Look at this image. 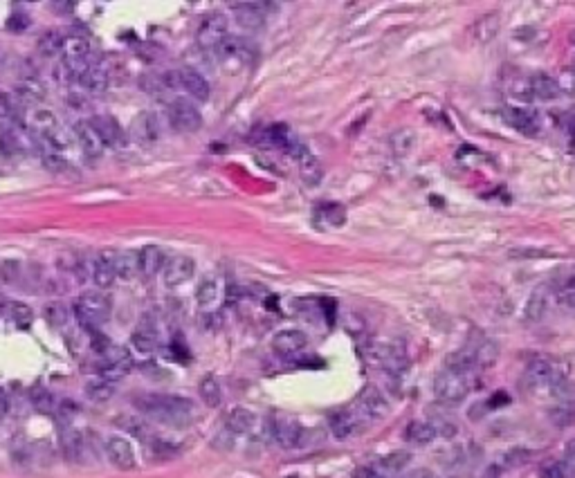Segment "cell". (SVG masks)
I'll list each match as a JSON object with an SVG mask.
<instances>
[{"label":"cell","instance_id":"obj_1","mask_svg":"<svg viewBox=\"0 0 575 478\" xmlns=\"http://www.w3.org/2000/svg\"><path fill=\"white\" fill-rule=\"evenodd\" d=\"M137 407L146 418L169 424V427H187L194 418V402L183 396L153 393V396L137 398Z\"/></svg>","mask_w":575,"mask_h":478},{"label":"cell","instance_id":"obj_2","mask_svg":"<svg viewBox=\"0 0 575 478\" xmlns=\"http://www.w3.org/2000/svg\"><path fill=\"white\" fill-rule=\"evenodd\" d=\"M74 312H77L79 324L86 328L88 333H97L99 326H104L111 319V312H113L111 296L99 288L81 292L77 303H74Z\"/></svg>","mask_w":575,"mask_h":478},{"label":"cell","instance_id":"obj_3","mask_svg":"<svg viewBox=\"0 0 575 478\" xmlns=\"http://www.w3.org/2000/svg\"><path fill=\"white\" fill-rule=\"evenodd\" d=\"M63 55V68L68 70V74L74 81H81L83 74L90 68V43L83 36H66L61 48Z\"/></svg>","mask_w":575,"mask_h":478},{"label":"cell","instance_id":"obj_4","mask_svg":"<svg viewBox=\"0 0 575 478\" xmlns=\"http://www.w3.org/2000/svg\"><path fill=\"white\" fill-rule=\"evenodd\" d=\"M467 391H470L467 375H459L450 368L439 370L434 377V396L441 402H445V405H456V402H461L467 396Z\"/></svg>","mask_w":575,"mask_h":478},{"label":"cell","instance_id":"obj_5","mask_svg":"<svg viewBox=\"0 0 575 478\" xmlns=\"http://www.w3.org/2000/svg\"><path fill=\"white\" fill-rule=\"evenodd\" d=\"M229 38V20L225 14H220V12H214V14H209L205 20L200 23L198 27V34H196V41H198V45L202 50H220L222 43Z\"/></svg>","mask_w":575,"mask_h":478},{"label":"cell","instance_id":"obj_6","mask_svg":"<svg viewBox=\"0 0 575 478\" xmlns=\"http://www.w3.org/2000/svg\"><path fill=\"white\" fill-rule=\"evenodd\" d=\"M169 124H171L178 133H196L202 126V115L196 108V103L180 97L169 106Z\"/></svg>","mask_w":575,"mask_h":478},{"label":"cell","instance_id":"obj_7","mask_svg":"<svg viewBox=\"0 0 575 478\" xmlns=\"http://www.w3.org/2000/svg\"><path fill=\"white\" fill-rule=\"evenodd\" d=\"M74 137H77V144H79V151L83 155V159L90 164L99 162L104 157V151H106V144L99 137V133L92 129L90 122H79L74 126Z\"/></svg>","mask_w":575,"mask_h":478},{"label":"cell","instance_id":"obj_8","mask_svg":"<svg viewBox=\"0 0 575 478\" xmlns=\"http://www.w3.org/2000/svg\"><path fill=\"white\" fill-rule=\"evenodd\" d=\"M129 137L140 146H153L159 140V122L157 115L151 110H142L133 117Z\"/></svg>","mask_w":575,"mask_h":478},{"label":"cell","instance_id":"obj_9","mask_svg":"<svg viewBox=\"0 0 575 478\" xmlns=\"http://www.w3.org/2000/svg\"><path fill=\"white\" fill-rule=\"evenodd\" d=\"M229 7L234 9L236 23L245 29L261 27L265 23V16L270 14L268 9H274V5L270 3H232Z\"/></svg>","mask_w":575,"mask_h":478},{"label":"cell","instance_id":"obj_10","mask_svg":"<svg viewBox=\"0 0 575 478\" xmlns=\"http://www.w3.org/2000/svg\"><path fill=\"white\" fill-rule=\"evenodd\" d=\"M106 456H108L111 465L117 467V470L129 472L135 467L133 447H131V442L124 438V435H111V438L106 440Z\"/></svg>","mask_w":575,"mask_h":478},{"label":"cell","instance_id":"obj_11","mask_svg":"<svg viewBox=\"0 0 575 478\" xmlns=\"http://www.w3.org/2000/svg\"><path fill=\"white\" fill-rule=\"evenodd\" d=\"M272 431H274V440L279 442L283 449H294L297 444H301L304 440V427L299 424V420L288 418V416L276 418L272 424Z\"/></svg>","mask_w":575,"mask_h":478},{"label":"cell","instance_id":"obj_12","mask_svg":"<svg viewBox=\"0 0 575 478\" xmlns=\"http://www.w3.org/2000/svg\"><path fill=\"white\" fill-rule=\"evenodd\" d=\"M92 129L99 133V137L104 140L106 146H113V148H122L126 144V135L122 131L120 122L115 120L111 115H94L92 120Z\"/></svg>","mask_w":575,"mask_h":478},{"label":"cell","instance_id":"obj_13","mask_svg":"<svg viewBox=\"0 0 575 478\" xmlns=\"http://www.w3.org/2000/svg\"><path fill=\"white\" fill-rule=\"evenodd\" d=\"M196 272V263L194 259L189 256H171L166 259L164 268H162V276H164V283L166 285H183L187 283L191 276Z\"/></svg>","mask_w":575,"mask_h":478},{"label":"cell","instance_id":"obj_14","mask_svg":"<svg viewBox=\"0 0 575 478\" xmlns=\"http://www.w3.org/2000/svg\"><path fill=\"white\" fill-rule=\"evenodd\" d=\"M306 344H308L306 333L297 331V328H285V331H279L272 337V350L276 355H283V357L301 353Z\"/></svg>","mask_w":575,"mask_h":478},{"label":"cell","instance_id":"obj_15","mask_svg":"<svg viewBox=\"0 0 575 478\" xmlns=\"http://www.w3.org/2000/svg\"><path fill=\"white\" fill-rule=\"evenodd\" d=\"M553 379H555V368H553L546 359H535V362H530L524 370V386L528 391H537V389H544V386H551Z\"/></svg>","mask_w":575,"mask_h":478},{"label":"cell","instance_id":"obj_16","mask_svg":"<svg viewBox=\"0 0 575 478\" xmlns=\"http://www.w3.org/2000/svg\"><path fill=\"white\" fill-rule=\"evenodd\" d=\"M357 411L367 420H374V418L387 416L389 405H387L385 396H382V393L376 386H367L364 391L360 393V398H357Z\"/></svg>","mask_w":575,"mask_h":478},{"label":"cell","instance_id":"obj_17","mask_svg":"<svg viewBox=\"0 0 575 478\" xmlns=\"http://www.w3.org/2000/svg\"><path fill=\"white\" fill-rule=\"evenodd\" d=\"M115 279H117V274H115V252L104 249V252H99V256L94 259V263H92V281L99 290H106L115 283Z\"/></svg>","mask_w":575,"mask_h":478},{"label":"cell","instance_id":"obj_18","mask_svg":"<svg viewBox=\"0 0 575 478\" xmlns=\"http://www.w3.org/2000/svg\"><path fill=\"white\" fill-rule=\"evenodd\" d=\"M131 346L140 355H151L157 346V328L148 317H144L140 324L135 326V331L131 335Z\"/></svg>","mask_w":575,"mask_h":478},{"label":"cell","instance_id":"obj_19","mask_svg":"<svg viewBox=\"0 0 575 478\" xmlns=\"http://www.w3.org/2000/svg\"><path fill=\"white\" fill-rule=\"evenodd\" d=\"M178 74H180V88H183L189 97H194L196 101L209 99V83L200 72H196L194 68H183L178 70Z\"/></svg>","mask_w":575,"mask_h":478},{"label":"cell","instance_id":"obj_20","mask_svg":"<svg viewBox=\"0 0 575 478\" xmlns=\"http://www.w3.org/2000/svg\"><path fill=\"white\" fill-rule=\"evenodd\" d=\"M297 166H299V178L306 187H317L324 180V168L319 159L308 151V146H304L301 153L297 155Z\"/></svg>","mask_w":575,"mask_h":478},{"label":"cell","instance_id":"obj_21","mask_svg":"<svg viewBox=\"0 0 575 478\" xmlns=\"http://www.w3.org/2000/svg\"><path fill=\"white\" fill-rule=\"evenodd\" d=\"M506 122L513 126L515 131H519L521 135H537L539 133V117L535 110L530 108H508L506 110Z\"/></svg>","mask_w":575,"mask_h":478},{"label":"cell","instance_id":"obj_22","mask_svg":"<svg viewBox=\"0 0 575 478\" xmlns=\"http://www.w3.org/2000/svg\"><path fill=\"white\" fill-rule=\"evenodd\" d=\"M367 418L362 416L357 409H346V411H337L331 416V431L335 438H348L350 433H355V429L360 427Z\"/></svg>","mask_w":575,"mask_h":478},{"label":"cell","instance_id":"obj_23","mask_svg":"<svg viewBox=\"0 0 575 478\" xmlns=\"http://www.w3.org/2000/svg\"><path fill=\"white\" fill-rule=\"evenodd\" d=\"M137 256H140V272H142V276H146V279L155 276L166 263L164 252L159 245H144L140 252H137Z\"/></svg>","mask_w":575,"mask_h":478},{"label":"cell","instance_id":"obj_24","mask_svg":"<svg viewBox=\"0 0 575 478\" xmlns=\"http://www.w3.org/2000/svg\"><path fill=\"white\" fill-rule=\"evenodd\" d=\"M140 272V256L133 249H120L115 252V274L120 281H131Z\"/></svg>","mask_w":575,"mask_h":478},{"label":"cell","instance_id":"obj_25","mask_svg":"<svg viewBox=\"0 0 575 478\" xmlns=\"http://www.w3.org/2000/svg\"><path fill=\"white\" fill-rule=\"evenodd\" d=\"M530 92H532V99L553 101L560 94V83L555 79H551L548 74H535V77L530 79Z\"/></svg>","mask_w":575,"mask_h":478},{"label":"cell","instance_id":"obj_26","mask_svg":"<svg viewBox=\"0 0 575 478\" xmlns=\"http://www.w3.org/2000/svg\"><path fill=\"white\" fill-rule=\"evenodd\" d=\"M499 29H502V18H499V14H485L472 25V34L476 38V43H490V41L499 34Z\"/></svg>","mask_w":575,"mask_h":478},{"label":"cell","instance_id":"obj_27","mask_svg":"<svg viewBox=\"0 0 575 478\" xmlns=\"http://www.w3.org/2000/svg\"><path fill=\"white\" fill-rule=\"evenodd\" d=\"M445 364L450 370H454V373H459V375H470L474 373V370L478 368L476 366V359H474V353L470 348H461V350H454V353H450V357L445 359Z\"/></svg>","mask_w":575,"mask_h":478},{"label":"cell","instance_id":"obj_28","mask_svg":"<svg viewBox=\"0 0 575 478\" xmlns=\"http://www.w3.org/2000/svg\"><path fill=\"white\" fill-rule=\"evenodd\" d=\"M254 424H257V416L245 407L232 409L227 416V429L232 433H250L254 429Z\"/></svg>","mask_w":575,"mask_h":478},{"label":"cell","instance_id":"obj_29","mask_svg":"<svg viewBox=\"0 0 575 478\" xmlns=\"http://www.w3.org/2000/svg\"><path fill=\"white\" fill-rule=\"evenodd\" d=\"M61 449L63 456L72 463H79L83 456V435L77 429H66L61 433Z\"/></svg>","mask_w":575,"mask_h":478},{"label":"cell","instance_id":"obj_30","mask_svg":"<svg viewBox=\"0 0 575 478\" xmlns=\"http://www.w3.org/2000/svg\"><path fill=\"white\" fill-rule=\"evenodd\" d=\"M380 359H382V366H385L389 373H402V370L407 368V355H404L402 346H396V344L385 346L380 353Z\"/></svg>","mask_w":575,"mask_h":478},{"label":"cell","instance_id":"obj_31","mask_svg":"<svg viewBox=\"0 0 575 478\" xmlns=\"http://www.w3.org/2000/svg\"><path fill=\"white\" fill-rule=\"evenodd\" d=\"M548 310V294L544 288H537L532 290V294L528 296V303H526V319L528 321H539V319H544Z\"/></svg>","mask_w":575,"mask_h":478},{"label":"cell","instance_id":"obj_32","mask_svg":"<svg viewBox=\"0 0 575 478\" xmlns=\"http://www.w3.org/2000/svg\"><path fill=\"white\" fill-rule=\"evenodd\" d=\"M389 144H391L393 155H398V157L409 155L413 144H416V131H413V129H398L396 133L391 135Z\"/></svg>","mask_w":575,"mask_h":478},{"label":"cell","instance_id":"obj_33","mask_svg":"<svg viewBox=\"0 0 575 478\" xmlns=\"http://www.w3.org/2000/svg\"><path fill=\"white\" fill-rule=\"evenodd\" d=\"M86 396L92 400V402H106L115 396V382L106 379V377H94L86 384Z\"/></svg>","mask_w":575,"mask_h":478},{"label":"cell","instance_id":"obj_34","mask_svg":"<svg viewBox=\"0 0 575 478\" xmlns=\"http://www.w3.org/2000/svg\"><path fill=\"white\" fill-rule=\"evenodd\" d=\"M404 438L413 444H430L436 438V431L432 424L427 422H409L407 429H404Z\"/></svg>","mask_w":575,"mask_h":478},{"label":"cell","instance_id":"obj_35","mask_svg":"<svg viewBox=\"0 0 575 478\" xmlns=\"http://www.w3.org/2000/svg\"><path fill=\"white\" fill-rule=\"evenodd\" d=\"M81 86L90 90L92 94H99L108 88V74H106V70L99 66H90L88 72L81 77Z\"/></svg>","mask_w":575,"mask_h":478},{"label":"cell","instance_id":"obj_36","mask_svg":"<svg viewBox=\"0 0 575 478\" xmlns=\"http://www.w3.org/2000/svg\"><path fill=\"white\" fill-rule=\"evenodd\" d=\"M474 353V359H476V366L478 368H490L499 357V348L497 344H492L490 339H483V342H478L474 348H470Z\"/></svg>","mask_w":575,"mask_h":478},{"label":"cell","instance_id":"obj_37","mask_svg":"<svg viewBox=\"0 0 575 478\" xmlns=\"http://www.w3.org/2000/svg\"><path fill=\"white\" fill-rule=\"evenodd\" d=\"M200 398L202 402H205L207 407H218L220 405V400H222V391H220V384H218V379L216 377H205L200 382Z\"/></svg>","mask_w":575,"mask_h":478},{"label":"cell","instance_id":"obj_38","mask_svg":"<svg viewBox=\"0 0 575 478\" xmlns=\"http://www.w3.org/2000/svg\"><path fill=\"white\" fill-rule=\"evenodd\" d=\"M218 299V283L214 279H202L196 288V301L200 307H211Z\"/></svg>","mask_w":575,"mask_h":478},{"label":"cell","instance_id":"obj_39","mask_svg":"<svg viewBox=\"0 0 575 478\" xmlns=\"http://www.w3.org/2000/svg\"><path fill=\"white\" fill-rule=\"evenodd\" d=\"M45 319H48V324H50L52 328H57V331H61V328H66L68 321H70V310H68V305H66V303H61V301H55V303L45 305Z\"/></svg>","mask_w":575,"mask_h":478},{"label":"cell","instance_id":"obj_40","mask_svg":"<svg viewBox=\"0 0 575 478\" xmlns=\"http://www.w3.org/2000/svg\"><path fill=\"white\" fill-rule=\"evenodd\" d=\"M7 319L18 328H27L34 321V312L25 303H7Z\"/></svg>","mask_w":575,"mask_h":478},{"label":"cell","instance_id":"obj_41","mask_svg":"<svg viewBox=\"0 0 575 478\" xmlns=\"http://www.w3.org/2000/svg\"><path fill=\"white\" fill-rule=\"evenodd\" d=\"M319 211H322V216L326 218L328 225H333V227H342L346 222V209L342 205H337V203L324 205Z\"/></svg>","mask_w":575,"mask_h":478},{"label":"cell","instance_id":"obj_42","mask_svg":"<svg viewBox=\"0 0 575 478\" xmlns=\"http://www.w3.org/2000/svg\"><path fill=\"white\" fill-rule=\"evenodd\" d=\"M31 402H34V407L41 413H52V411H55V398H52V393L45 391V389H34V391H31Z\"/></svg>","mask_w":575,"mask_h":478},{"label":"cell","instance_id":"obj_43","mask_svg":"<svg viewBox=\"0 0 575 478\" xmlns=\"http://www.w3.org/2000/svg\"><path fill=\"white\" fill-rule=\"evenodd\" d=\"M63 38L59 31H50V34H45L43 38H41V52H43V55H55V52H61V48H63Z\"/></svg>","mask_w":575,"mask_h":478},{"label":"cell","instance_id":"obj_44","mask_svg":"<svg viewBox=\"0 0 575 478\" xmlns=\"http://www.w3.org/2000/svg\"><path fill=\"white\" fill-rule=\"evenodd\" d=\"M539 478H567V467L560 461H546L539 465Z\"/></svg>","mask_w":575,"mask_h":478},{"label":"cell","instance_id":"obj_45","mask_svg":"<svg viewBox=\"0 0 575 478\" xmlns=\"http://www.w3.org/2000/svg\"><path fill=\"white\" fill-rule=\"evenodd\" d=\"M407 463H409L407 451H393V454L382 458V467H387V470H391V472H400L402 467H407Z\"/></svg>","mask_w":575,"mask_h":478},{"label":"cell","instance_id":"obj_46","mask_svg":"<svg viewBox=\"0 0 575 478\" xmlns=\"http://www.w3.org/2000/svg\"><path fill=\"white\" fill-rule=\"evenodd\" d=\"M432 427L434 431L443 435V438H452V435H456V424L450 420V418H443V416H432Z\"/></svg>","mask_w":575,"mask_h":478},{"label":"cell","instance_id":"obj_47","mask_svg":"<svg viewBox=\"0 0 575 478\" xmlns=\"http://www.w3.org/2000/svg\"><path fill=\"white\" fill-rule=\"evenodd\" d=\"M528 458H530V454H528L526 449H513V451H510V454L506 456L508 465H513V467L528 463Z\"/></svg>","mask_w":575,"mask_h":478},{"label":"cell","instance_id":"obj_48","mask_svg":"<svg viewBox=\"0 0 575 478\" xmlns=\"http://www.w3.org/2000/svg\"><path fill=\"white\" fill-rule=\"evenodd\" d=\"M508 402H510V396H508V393H504V391H497L495 396L488 400V407H490V409H499V407L508 405Z\"/></svg>","mask_w":575,"mask_h":478},{"label":"cell","instance_id":"obj_49","mask_svg":"<svg viewBox=\"0 0 575 478\" xmlns=\"http://www.w3.org/2000/svg\"><path fill=\"white\" fill-rule=\"evenodd\" d=\"M9 131V115H7V106L5 99H0V137Z\"/></svg>","mask_w":575,"mask_h":478},{"label":"cell","instance_id":"obj_50","mask_svg":"<svg viewBox=\"0 0 575 478\" xmlns=\"http://www.w3.org/2000/svg\"><path fill=\"white\" fill-rule=\"evenodd\" d=\"M353 478H385V476H380L378 472L371 470V467H357Z\"/></svg>","mask_w":575,"mask_h":478},{"label":"cell","instance_id":"obj_51","mask_svg":"<svg viewBox=\"0 0 575 478\" xmlns=\"http://www.w3.org/2000/svg\"><path fill=\"white\" fill-rule=\"evenodd\" d=\"M7 411H9V398H7V393L0 389V422L5 420Z\"/></svg>","mask_w":575,"mask_h":478},{"label":"cell","instance_id":"obj_52","mask_svg":"<svg viewBox=\"0 0 575 478\" xmlns=\"http://www.w3.org/2000/svg\"><path fill=\"white\" fill-rule=\"evenodd\" d=\"M515 36L517 38H530V36H535V29L532 27H519V31H515Z\"/></svg>","mask_w":575,"mask_h":478},{"label":"cell","instance_id":"obj_53","mask_svg":"<svg viewBox=\"0 0 575 478\" xmlns=\"http://www.w3.org/2000/svg\"><path fill=\"white\" fill-rule=\"evenodd\" d=\"M564 454H567V458L575 461V438L571 442H567V449H564Z\"/></svg>","mask_w":575,"mask_h":478},{"label":"cell","instance_id":"obj_54","mask_svg":"<svg viewBox=\"0 0 575 478\" xmlns=\"http://www.w3.org/2000/svg\"><path fill=\"white\" fill-rule=\"evenodd\" d=\"M567 131H569V135H571V137H575V117H571V120H569V124H567Z\"/></svg>","mask_w":575,"mask_h":478}]
</instances>
